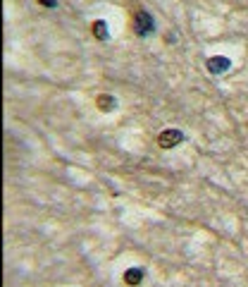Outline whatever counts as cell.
Wrapping results in <instances>:
<instances>
[{"mask_svg":"<svg viewBox=\"0 0 248 287\" xmlns=\"http://www.w3.org/2000/svg\"><path fill=\"white\" fill-rule=\"evenodd\" d=\"M134 29H136L139 36H148V34H153V29H155V22H153V17L146 10H139L134 14Z\"/></svg>","mask_w":248,"mask_h":287,"instance_id":"6da1fadb","label":"cell"},{"mask_svg":"<svg viewBox=\"0 0 248 287\" xmlns=\"http://www.w3.org/2000/svg\"><path fill=\"white\" fill-rule=\"evenodd\" d=\"M182 142H184V134L179 130H167V132H162L158 136V144H160L162 148H172V146H177V144H182Z\"/></svg>","mask_w":248,"mask_h":287,"instance_id":"7a4b0ae2","label":"cell"},{"mask_svg":"<svg viewBox=\"0 0 248 287\" xmlns=\"http://www.w3.org/2000/svg\"><path fill=\"white\" fill-rule=\"evenodd\" d=\"M229 65H232V62H229V60H227V58H210V60H208V70H210V72H213V74H220V72H227V70H229Z\"/></svg>","mask_w":248,"mask_h":287,"instance_id":"3957f363","label":"cell"},{"mask_svg":"<svg viewBox=\"0 0 248 287\" xmlns=\"http://www.w3.org/2000/svg\"><path fill=\"white\" fill-rule=\"evenodd\" d=\"M141 278H143V270H139V268H131V270L124 273V280H127L129 285H139Z\"/></svg>","mask_w":248,"mask_h":287,"instance_id":"277c9868","label":"cell"},{"mask_svg":"<svg viewBox=\"0 0 248 287\" xmlns=\"http://www.w3.org/2000/svg\"><path fill=\"white\" fill-rule=\"evenodd\" d=\"M93 34H96L100 41H105L108 38V24L103 22V20H98V22H93Z\"/></svg>","mask_w":248,"mask_h":287,"instance_id":"5b68a950","label":"cell"},{"mask_svg":"<svg viewBox=\"0 0 248 287\" xmlns=\"http://www.w3.org/2000/svg\"><path fill=\"white\" fill-rule=\"evenodd\" d=\"M98 108H100V110H112V108H115V98H112V96H100V98H98Z\"/></svg>","mask_w":248,"mask_h":287,"instance_id":"8992f818","label":"cell"},{"mask_svg":"<svg viewBox=\"0 0 248 287\" xmlns=\"http://www.w3.org/2000/svg\"><path fill=\"white\" fill-rule=\"evenodd\" d=\"M41 5H45V8H55L57 5V0H38Z\"/></svg>","mask_w":248,"mask_h":287,"instance_id":"52a82bcc","label":"cell"}]
</instances>
